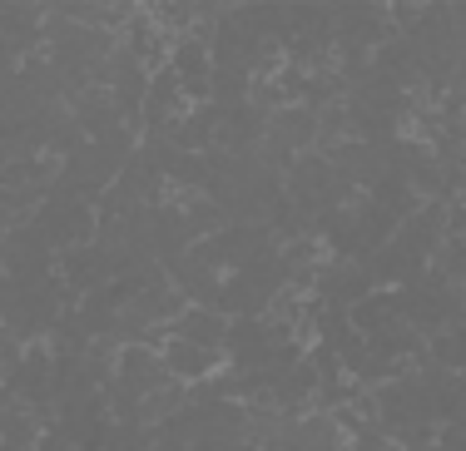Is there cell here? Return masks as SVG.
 I'll return each mask as SVG.
<instances>
[{
  "mask_svg": "<svg viewBox=\"0 0 466 451\" xmlns=\"http://www.w3.org/2000/svg\"><path fill=\"white\" fill-rule=\"evenodd\" d=\"M159 357H164V372L184 387H198V382L218 377L228 367V352H208V347H194L184 337H164L159 343Z\"/></svg>",
  "mask_w": 466,
  "mask_h": 451,
  "instance_id": "obj_1",
  "label": "cell"
},
{
  "mask_svg": "<svg viewBox=\"0 0 466 451\" xmlns=\"http://www.w3.org/2000/svg\"><path fill=\"white\" fill-rule=\"evenodd\" d=\"M318 135H323V125H318V109H308V105L279 109L273 125H268V139H273V145H283L288 154H313Z\"/></svg>",
  "mask_w": 466,
  "mask_h": 451,
  "instance_id": "obj_2",
  "label": "cell"
},
{
  "mask_svg": "<svg viewBox=\"0 0 466 451\" xmlns=\"http://www.w3.org/2000/svg\"><path fill=\"white\" fill-rule=\"evenodd\" d=\"M228 313H218V307H188L179 323L169 327V337H184V343L194 347H208V352H224L228 343Z\"/></svg>",
  "mask_w": 466,
  "mask_h": 451,
  "instance_id": "obj_3",
  "label": "cell"
},
{
  "mask_svg": "<svg viewBox=\"0 0 466 451\" xmlns=\"http://www.w3.org/2000/svg\"><path fill=\"white\" fill-rule=\"evenodd\" d=\"M169 70L179 80H198V75H214V50L204 35H179L169 45Z\"/></svg>",
  "mask_w": 466,
  "mask_h": 451,
  "instance_id": "obj_4",
  "label": "cell"
},
{
  "mask_svg": "<svg viewBox=\"0 0 466 451\" xmlns=\"http://www.w3.org/2000/svg\"><path fill=\"white\" fill-rule=\"evenodd\" d=\"M0 451H5V442H0Z\"/></svg>",
  "mask_w": 466,
  "mask_h": 451,
  "instance_id": "obj_5",
  "label": "cell"
}]
</instances>
